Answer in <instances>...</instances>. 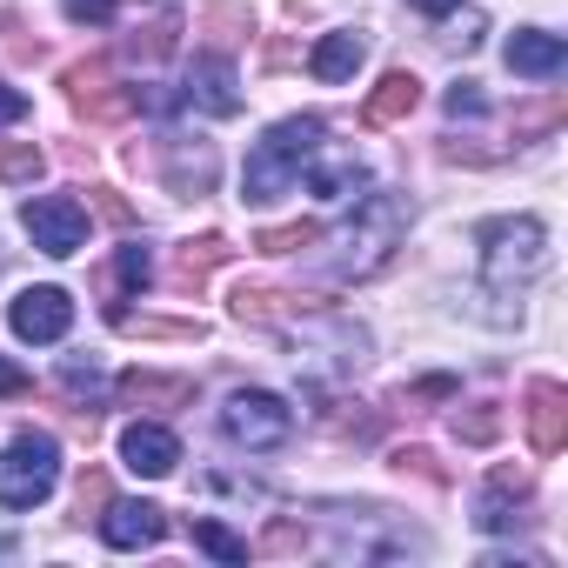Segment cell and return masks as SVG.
<instances>
[{"label":"cell","instance_id":"obj_32","mask_svg":"<svg viewBox=\"0 0 568 568\" xmlns=\"http://www.w3.org/2000/svg\"><path fill=\"white\" fill-rule=\"evenodd\" d=\"M302 548H308V528L302 521H267L261 541H254V555H302Z\"/></svg>","mask_w":568,"mask_h":568},{"label":"cell","instance_id":"obj_9","mask_svg":"<svg viewBox=\"0 0 568 568\" xmlns=\"http://www.w3.org/2000/svg\"><path fill=\"white\" fill-rule=\"evenodd\" d=\"M8 322H14L21 342H61L74 328V302H68V288H28L8 308Z\"/></svg>","mask_w":568,"mask_h":568},{"label":"cell","instance_id":"obj_18","mask_svg":"<svg viewBox=\"0 0 568 568\" xmlns=\"http://www.w3.org/2000/svg\"><path fill=\"white\" fill-rule=\"evenodd\" d=\"M201 41H207V54H234V48H247V34H254V14L247 8H234V0H214V8H201Z\"/></svg>","mask_w":568,"mask_h":568},{"label":"cell","instance_id":"obj_24","mask_svg":"<svg viewBox=\"0 0 568 568\" xmlns=\"http://www.w3.org/2000/svg\"><path fill=\"white\" fill-rule=\"evenodd\" d=\"M174 48H181V21H174V14H154L148 28L128 34V54H134V61H168Z\"/></svg>","mask_w":568,"mask_h":568},{"label":"cell","instance_id":"obj_5","mask_svg":"<svg viewBox=\"0 0 568 568\" xmlns=\"http://www.w3.org/2000/svg\"><path fill=\"white\" fill-rule=\"evenodd\" d=\"M288 428H295V415H288V402L281 395H267V388H241V395H227V408H221V435L234 442V448H281L288 442Z\"/></svg>","mask_w":568,"mask_h":568},{"label":"cell","instance_id":"obj_41","mask_svg":"<svg viewBox=\"0 0 568 568\" xmlns=\"http://www.w3.org/2000/svg\"><path fill=\"white\" fill-rule=\"evenodd\" d=\"M0 395H28V368H14L8 355H0Z\"/></svg>","mask_w":568,"mask_h":568},{"label":"cell","instance_id":"obj_29","mask_svg":"<svg viewBox=\"0 0 568 568\" xmlns=\"http://www.w3.org/2000/svg\"><path fill=\"white\" fill-rule=\"evenodd\" d=\"M88 207H94L108 227H134V221H141V214H134V201H128L121 187H108V181H101V187H88Z\"/></svg>","mask_w":568,"mask_h":568},{"label":"cell","instance_id":"obj_2","mask_svg":"<svg viewBox=\"0 0 568 568\" xmlns=\"http://www.w3.org/2000/svg\"><path fill=\"white\" fill-rule=\"evenodd\" d=\"M475 241H481V274H488V288H495V295H521L528 281L541 274V261H548V227H541L535 214L481 221Z\"/></svg>","mask_w":568,"mask_h":568},{"label":"cell","instance_id":"obj_33","mask_svg":"<svg viewBox=\"0 0 568 568\" xmlns=\"http://www.w3.org/2000/svg\"><path fill=\"white\" fill-rule=\"evenodd\" d=\"M0 41H8V54L14 61H41L48 48H41V34H28V21L14 14V8H0Z\"/></svg>","mask_w":568,"mask_h":568},{"label":"cell","instance_id":"obj_20","mask_svg":"<svg viewBox=\"0 0 568 568\" xmlns=\"http://www.w3.org/2000/svg\"><path fill=\"white\" fill-rule=\"evenodd\" d=\"M68 101H74L81 121H101V128H114V121L134 114V88H114V81H94V88H81V94H68Z\"/></svg>","mask_w":568,"mask_h":568},{"label":"cell","instance_id":"obj_30","mask_svg":"<svg viewBox=\"0 0 568 568\" xmlns=\"http://www.w3.org/2000/svg\"><path fill=\"white\" fill-rule=\"evenodd\" d=\"M395 475H415L428 488H448V468L435 462V448H395Z\"/></svg>","mask_w":568,"mask_h":568},{"label":"cell","instance_id":"obj_34","mask_svg":"<svg viewBox=\"0 0 568 568\" xmlns=\"http://www.w3.org/2000/svg\"><path fill=\"white\" fill-rule=\"evenodd\" d=\"M402 402H408V415H422L428 402H455V382H448V375H428V382L402 388Z\"/></svg>","mask_w":568,"mask_h":568},{"label":"cell","instance_id":"obj_4","mask_svg":"<svg viewBox=\"0 0 568 568\" xmlns=\"http://www.w3.org/2000/svg\"><path fill=\"white\" fill-rule=\"evenodd\" d=\"M402 227H408V201H402V194H368L362 214H355L348 234H342V247H348V254H342V274H355V281L375 274V267L395 254V234H402Z\"/></svg>","mask_w":568,"mask_h":568},{"label":"cell","instance_id":"obj_22","mask_svg":"<svg viewBox=\"0 0 568 568\" xmlns=\"http://www.w3.org/2000/svg\"><path fill=\"white\" fill-rule=\"evenodd\" d=\"M568 121V94L561 88H548V94H535V101H521L515 108V141H541L548 128H561Z\"/></svg>","mask_w":568,"mask_h":568},{"label":"cell","instance_id":"obj_1","mask_svg":"<svg viewBox=\"0 0 568 568\" xmlns=\"http://www.w3.org/2000/svg\"><path fill=\"white\" fill-rule=\"evenodd\" d=\"M322 154V121L315 114H288V121H274L254 148H247V174H241V201L247 207H267V201H281L295 181H302V168Z\"/></svg>","mask_w":568,"mask_h":568},{"label":"cell","instance_id":"obj_36","mask_svg":"<svg viewBox=\"0 0 568 568\" xmlns=\"http://www.w3.org/2000/svg\"><path fill=\"white\" fill-rule=\"evenodd\" d=\"M114 274L128 281V288H148V274H154V267H148V247H121V261H114Z\"/></svg>","mask_w":568,"mask_h":568},{"label":"cell","instance_id":"obj_8","mask_svg":"<svg viewBox=\"0 0 568 568\" xmlns=\"http://www.w3.org/2000/svg\"><path fill=\"white\" fill-rule=\"evenodd\" d=\"M227 315L247 322V328H267L281 315H328L322 295H302V288H267V281H241V288L227 295Z\"/></svg>","mask_w":568,"mask_h":568},{"label":"cell","instance_id":"obj_43","mask_svg":"<svg viewBox=\"0 0 568 568\" xmlns=\"http://www.w3.org/2000/svg\"><path fill=\"white\" fill-rule=\"evenodd\" d=\"M261 61H267V68H288V61H295V48H288V41H267V48H261Z\"/></svg>","mask_w":568,"mask_h":568},{"label":"cell","instance_id":"obj_15","mask_svg":"<svg viewBox=\"0 0 568 568\" xmlns=\"http://www.w3.org/2000/svg\"><path fill=\"white\" fill-rule=\"evenodd\" d=\"M415 108H422V81H415L408 68H395V74H382L375 94L362 101V128H395V121H408Z\"/></svg>","mask_w":568,"mask_h":568},{"label":"cell","instance_id":"obj_37","mask_svg":"<svg viewBox=\"0 0 568 568\" xmlns=\"http://www.w3.org/2000/svg\"><path fill=\"white\" fill-rule=\"evenodd\" d=\"M448 114L462 121V114H488V94L475 88V81H462V88H448Z\"/></svg>","mask_w":568,"mask_h":568},{"label":"cell","instance_id":"obj_39","mask_svg":"<svg viewBox=\"0 0 568 568\" xmlns=\"http://www.w3.org/2000/svg\"><path fill=\"white\" fill-rule=\"evenodd\" d=\"M68 14L88 21V28H101V21H114V0H68Z\"/></svg>","mask_w":568,"mask_h":568},{"label":"cell","instance_id":"obj_31","mask_svg":"<svg viewBox=\"0 0 568 568\" xmlns=\"http://www.w3.org/2000/svg\"><path fill=\"white\" fill-rule=\"evenodd\" d=\"M34 174H41L34 141H0V181H34Z\"/></svg>","mask_w":568,"mask_h":568},{"label":"cell","instance_id":"obj_11","mask_svg":"<svg viewBox=\"0 0 568 568\" xmlns=\"http://www.w3.org/2000/svg\"><path fill=\"white\" fill-rule=\"evenodd\" d=\"M114 395L128 402V408H194V382L187 375H154V368H128L121 382H114Z\"/></svg>","mask_w":568,"mask_h":568},{"label":"cell","instance_id":"obj_3","mask_svg":"<svg viewBox=\"0 0 568 568\" xmlns=\"http://www.w3.org/2000/svg\"><path fill=\"white\" fill-rule=\"evenodd\" d=\"M61 481V448L54 435H14L0 448V508H34Z\"/></svg>","mask_w":568,"mask_h":568},{"label":"cell","instance_id":"obj_14","mask_svg":"<svg viewBox=\"0 0 568 568\" xmlns=\"http://www.w3.org/2000/svg\"><path fill=\"white\" fill-rule=\"evenodd\" d=\"M508 68L528 74V81H555V74L568 68V48H561V34H548V28H515V41H508Z\"/></svg>","mask_w":568,"mask_h":568},{"label":"cell","instance_id":"obj_26","mask_svg":"<svg viewBox=\"0 0 568 568\" xmlns=\"http://www.w3.org/2000/svg\"><path fill=\"white\" fill-rule=\"evenodd\" d=\"M495 435H501V408H495V402H475V408H462V415H455V442L488 448Z\"/></svg>","mask_w":568,"mask_h":568},{"label":"cell","instance_id":"obj_42","mask_svg":"<svg viewBox=\"0 0 568 568\" xmlns=\"http://www.w3.org/2000/svg\"><path fill=\"white\" fill-rule=\"evenodd\" d=\"M0 121H28V94L21 88H0Z\"/></svg>","mask_w":568,"mask_h":568},{"label":"cell","instance_id":"obj_7","mask_svg":"<svg viewBox=\"0 0 568 568\" xmlns=\"http://www.w3.org/2000/svg\"><path fill=\"white\" fill-rule=\"evenodd\" d=\"M521 422H528V448H535L541 462L561 455V448H568V388L548 382V375H535V382L521 388Z\"/></svg>","mask_w":568,"mask_h":568},{"label":"cell","instance_id":"obj_27","mask_svg":"<svg viewBox=\"0 0 568 568\" xmlns=\"http://www.w3.org/2000/svg\"><path fill=\"white\" fill-rule=\"evenodd\" d=\"M114 501V488H108V468H81V481H74V521H101V508Z\"/></svg>","mask_w":568,"mask_h":568},{"label":"cell","instance_id":"obj_17","mask_svg":"<svg viewBox=\"0 0 568 568\" xmlns=\"http://www.w3.org/2000/svg\"><path fill=\"white\" fill-rule=\"evenodd\" d=\"M121 462H128L134 475H174L181 442H174L168 428H154V422H134V428L121 435Z\"/></svg>","mask_w":568,"mask_h":568},{"label":"cell","instance_id":"obj_6","mask_svg":"<svg viewBox=\"0 0 568 568\" xmlns=\"http://www.w3.org/2000/svg\"><path fill=\"white\" fill-rule=\"evenodd\" d=\"M21 227L34 234L41 254H74V247L88 241V207H81L74 194H41V201L21 207Z\"/></svg>","mask_w":568,"mask_h":568},{"label":"cell","instance_id":"obj_10","mask_svg":"<svg viewBox=\"0 0 568 568\" xmlns=\"http://www.w3.org/2000/svg\"><path fill=\"white\" fill-rule=\"evenodd\" d=\"M168 535V508L154 501H108L101 508V541L108 548H154Z\"/></svg>","mask_w":568,"mask_h":568},{"label":"cell","instance_id":"obj_28","mask_svg":"<svg viewBox=\"0 0 568 568\" xmlns=\"http://www.w3.org/2000/svg\"><path fill=\"white\" fill-rule=\"evenodd\" d=\"M194 548H207L214 561H247V541L234 528H221V521H194Z\"/></svg>","mask_w":568,"mask_h":568},{"label":"cell","instance_id":"obj_40","mask_svg":"<svg viewBox=\"0 0 568 568\" xmlns=\"http://www.w3.org/2000/svg\"><path fill=\"white\" fill-rule=\"evenodd\" d=\"M488 488H501V495H515V501H521V495H528V475H521V468H495V475H488Z\"/></svg>","mask_w":568,"mask_h":568},{"label":"cell","instance_id":"obj_19","mask_svg":"<svg viewBox=\"0 0 568 568\" xmlns=\"http://www.w3.org/2000/svg\"><path fill=\"white\" fill-rule=\"evenodd\" d=\"M368 61V41L355 34V28H342V34H322V48L308 54V68H315V81H355V68Z\"/></svg>","mask_w":568,"mask_h":568},{"label":"cell","instance_id":"obj_12","mask_svg":"<svg viewBox=\"0 0 568 568\" xmlns=\"http://www.w3.org/2000/svg\"><path fill=\"white\" fill-rule=\"evenodd\" d=\"M214 148L207 141H168V194L174 201H201L214 187Z\"/></svg>","mask_w":568,"mask_h":568},{"label":"cell","instance_id":"obj_25","mask_svg":"<svg viewBox=\"0 0 568 568\" xmlns=\"http://www.w3.org/2000/svg\"><path fill=\"white\" fill-rule=\"evenodd\" d=\"M315 241H322V221H281V227H261V234H254L261 254H302V247H315Z\"/></svg>","mask_w":568,"mask_h":568},{"label":"cell","instance_id":"obj_13","mask_svg":"<svg viewBox=\"0 0 568 568\" xmlns=\"http://www.w3.org/2000/svg\"><path fill=\"white\" fill-rule=\"evenodd\" d=\"M227 254H234V247H227L221 234H194V241H181L174 261H168V288H174V295H201V281H207Z\"/></svg>","mask_w":568,"mask_h":568},{"label":"cell","instance_id":"obj_21","mask_svg":"<svg viewBox=\"0 0 568 568\" xmlns=\"http://www.w3.org/2000/svg\"><path fill=\"white\" fill-rule=\"evenodd\" d=\"M302 174H308V187H315V194H322V201H348V194H355V187H362V181H368V174H362V161H355V154H335V161H322V154H315V161H308V168H302Z\"/></svg>","mask_w":568,"mask_h":568},{"label":"cell","instance_id":"obj_38","mask_svg":"<svg viewBox=\"0 0 568 568\" xmlns=\"http://www.w3.org/2000/svg\"><path fill=\"white\" fill-rule=\"evenodd\" d=\"M94 81H108V61H74V68L61 74V88H68V94H81V88H94Z\"/></svg>","mask_w":568,"mask_h":568},{"label":"cell","instance_id":"obj_16","mask_svg":"<svg viewBox=\"0 0 568 568\" xmlns=\"http://www.w3.org/2000/svg\"><path fill=\"white\" fill-rule=\"evenodd\" d=\"M187 101L207 108V114H241V88H234L227 54H201V61H194V74H187Z\"/></svg>","mask_w":568,"mask_h":568},{"label":"cell","instance_id":"obj_35","mask_svg":"<svg viewBox=\"0 0 568 568\" xmlns=\"http://www.w3.org/2000/svg\"><path fill=\"white\" fill-rule=\"evenodd\" d=\"M442 161L448 168H488V161H501L495 148H468V141H442Z\"/></svg>","mask_w":568,"mask_h":568},{"label":"cell","instance_id":"obj_44","mask_svg":"<svg viewBox=\"0 0 568 568\" xmlns=\"http://www.w3.org/2000/svg\"><path fill=\"white\" fill-rule=\"evenodd\" d=\"M415 8H422L428 21H442V14H455V8H462V0H415Z\"/></svg>","mask_w":568,"mask_h":568},{"label":"cell","instance_id":"obj_23","mask_svg":"<svg viewBox=\"0 0 568 568\" xmlns=\"http://www.w3.org/2000/svg\"><path fill=\"white\" fill-rule=\"evenodd\" d=\"M114 328L134 342H201V322H174V315H128L114 308Z\"/></svg>","mask_w":568,"mask_h":568}]
</instances>
